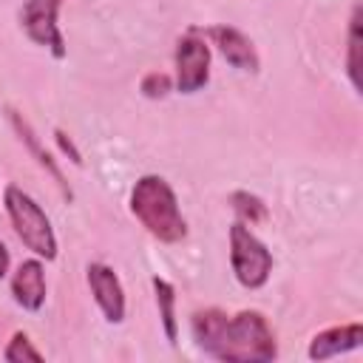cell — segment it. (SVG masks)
Segmentation results:
<instances>
[{"label":"cell","instance_id":"cell-9","mask_svg":"<svg viewBox=\"0 0 363 363\" xmlns=\"http://www.w3.org/2000/svg\"><path fill=\"white\" fill-rule=\"evenodd\" d=\"M11 298L20 309L26 312H40L45 306V295H48V284H45V264L43 258H26L17 264V269L11 272Z\"/></svg>","mask_w":363,"mask_h":363},{"label":"cell","instance_id":"cell-5","mask_svg":"<svg viewBox=\"0 0 363 363\" xmlns=\"http://www.w3.org/2000/svg\"><path fill=\"white\" fill-rule=\"evenodd\" d=\"M210 43L199 26H187L173 48V88L193 96L210 82Z\"/></svg>","mask_w":363,"mask_h":363},{"label":"cell","instance_id":"cell-2","mask_svg":"<svg viewBox=\"0 0 363 363\" xmlns=\"http://www.w3.org/2000/svg\"><path fill=\"white\" fill-rule=\"evenodd\" d=\"M128 207L133 218L162 244H179L187 238V218L179 207V196L159 173H145L133 182Z\"/></svg>","mask_w":363,"mask_h":363},{"label":"cell","instance_id":"cell-1","mask_svg":"<svg viewBox=\"0 0 363 363\" xmlns=\"http://www.w3.org/2000/svg\"><path fill=\"white\" fill-rule=\"evenodd\" d=\"M190 335L199 352L224 363H269L278 357V340L264 312L241 309L227 315L218 306L196 309Z\"/></svg>","mask_w":363,"mask_h":363},{"label":"cell","instance_id":"cell-18","mask_svg":"<svg viewBox=\"0 0 363 363\" xmlns=\"http://www.w3.org/2000/svg\"><path fill=\"white\" fill-rule=\"evenodd\" d=\"M9 267H11V255H9V247L0 241V281L9 275Z\"/></svg>","mask_w":363,"mask_h":363},{"label":"cell","instance_id":"cell-16","mask_svg":"<svg viewBox=\"0 0 363 363\" xmlns=\"http://www.w3.org/2000/svg\"><path fill=\"white\" fill-rule=\"evenodd\" d=\"M170 91H173V77L164 71H147L139 79V94L145 99H164Z\"/></svg>","mask_w":363,"mask_h":363},{"label":"cell","instance_id":"cell-3","mask_svg":"<svg viewBox=\"0 0 363 363\" xmlns=\"http://www.w3.org/2000/svg\"><path fill=\"white\" fill-rule=\"evenodd\" d=\"M3 207H6V216L11 221V230L23 241V247L31 250L43 261H54L60 252V244H57L51 218L37 204V199L28 196L17 184H6L3 187Z\"/></svg>","mask_w":363,"mask_h":363},{"label":"cell","instance_id":"cell-6","mask_svg":"<svg viewBox=\"0 0 363 363\" xmlns=\"http://www.w3.org/2000/svg\"><path fill=\"white\" fill-rule=\"evenodd\" d=\"M65 0H23L20 11H17V23L23 28V34L45 48L54 60H65L68 45H65V34L60 28V9Z\"/></svg>","mask_w":363,"mask_h":363},{"label":"cell","instance_id":"cell-13","mask_svg":"<svg viewBox=\"0 0 363 363\" xmlns=\"http://www.w3.org/2000/svg\"><path fill=\"white\" fill-rule=\"evenodd\" d=\"M230 207L235 210L238 221H244V224H250V227L264 224V221L269 218V210H267L264 199L255 196V193H250V190H233V193H230Z\"/></svg>","mask_w":363,"mask_h":363},{"label":"cell","instance_id":"cell-8","mask_svg":"<svg viewBox=\"0 0 363 363\" xmlns=\"http://www.w3.org/2000/svg\"><path fill=\"white\" fill-rule=\"evenodd\" d=\"M85 281H88V289H91L94 303L99 306L102 318L108 323H122L125 312H128V301H125V286H122L116 269L102 261H91L85 267Z\"/></svg>","mask_w":363,"mask_h":363},{"label":"cell","instance_id":"cell-15","mask_svg":"<svg viewBox=\"0 0 363 363\" xmlns=\"http://www.w3.org/2000/svg\"><path fill=\"white\" fill-rule=\"evenodd\" d=\"M3 360L6 363H43L45 354L34 346V340L26 332H14L3 349Z\"/></svg>","mask_w":363,"mask_h":363},{"label":"cell","instance_id":"cell-17","mask_svg":"<svg viewBox=\"0 0 363 363\" xmlns=\"http://www.w3.org/2000/svg\"><path fill=\"white\" fill-rule=\"evenodd\" d=\"M54 142H57L60 153H62V156H65L71 164L82 167V150L77 147V142L71 139V133H68V130H62V128H54Z\"/></svg>","mask_w":363,"mask_h":363},{"label":"cell","instance_id":"cell-11","mask_svg":"<svg viewBox=\"0 0 363 363\" xmlns=\"http://www.w3.org/2000/svg\"><path fill=\"white\" fill-rule=\"evenodd\" d=\"M360 346H363V323L349 320V323L329 326V329H320L318 335H312L306 354H309V360H332V357L354 352Z\"/></svg>","mask_w":363,"mask_h":363},{"label":"cell","instance_id":"cell-12","mask_svg":"<svg viewBox=\"0 0 363 363\" xmlns=\"http://www.w3.org/2000/svg\"><path fill=\"white\" fill-rule=\"evenodd\" d=\"M150 286H153V298H156V309H159V320H162V329H164V337L170 346L179 343V318H176V286L162 278V275H153L150 278Z\"/></svg>","mask_w":363,"mask_h":363},{"label":"cell","instance_id":"cell-4","mask_svg":"<svg viewBox=\"0 0 363 363\" xmlns=\"http://www.w3.org/2000/svg\"><path fill=\"white\" fill-rule=\"evenodd\" d=\"M272 267H275L272 250L252 233L250 224L233 221L230 224V269L235 281L244 289H261L267 286Z\"/></svg>","mask_w":363,"mask_h":363},{"label":"cell","instance_id":"cell-14","mask_svg":"<svg viewBox=\"0 0 363 363\" xmlns=\"http://www.w3.org/2000/svg\"><path fill=\"white\" fill-rule=\"evenodd\" d=\"M346 77L352 88L360 94V6L352 9L349 31H346Z\"/></svg>","mask_w":363,"mask_h":363},{"label":"cell","instance_id":"cell-7","mask_svg":"<svg viewBox=\"0 0 363 363\" xmlns=\"http://www.w3.org/2000/svg\"><path fill=\"white\" fill-rule=\"evenodd\" d=\"M207 43L224 57V62L235 71H244V74H258L261 71V57L255 51V43L235 26H227V23H218V26H207L201 28Z\"/></svg>","mask_w":363,"mask_h":363},{"label":"cell","instance_id":"cell-10","mask_svg":"<svg viewBox=\"0 0 363 363\" xmlns=\"http://www.w3.org/2000/svg\"><path fill=\"white\" fill-rule=\"evenodd\" d=\"M6 116H9V125H11V130L17 133V139L23 142V147L31 153V159L54 179V184L60 187V193L71 201L74 199V190H71V184L65 182V176H62V170H60V164H57V159L43 147V142H40V136H37V130L31 128V122L17 111V108H6Z\"/></svg>","mask_w":363,"mask_h":363}]
</instances>
